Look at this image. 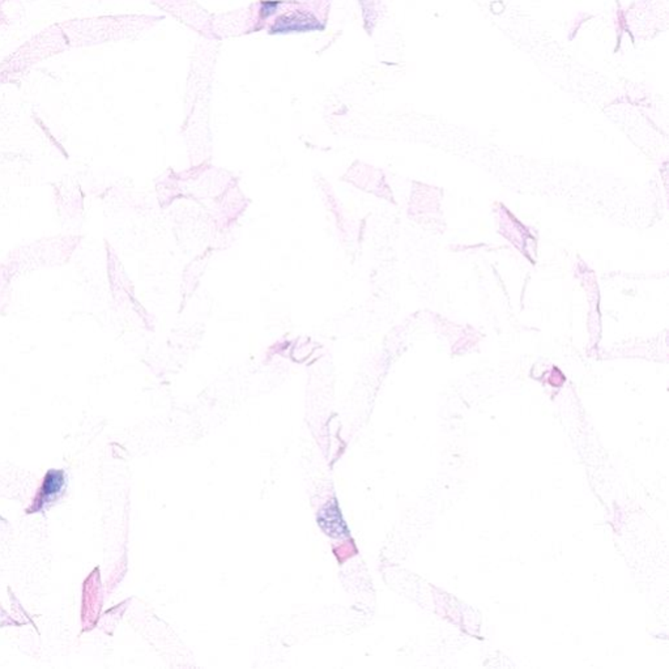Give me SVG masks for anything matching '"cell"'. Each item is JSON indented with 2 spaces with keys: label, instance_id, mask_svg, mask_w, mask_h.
Masks as SVG:
<instances>
[{
  "label": "cell",
  "instance_id": "1",
  "mask_svg": "<svg viewBox=\"0 0 669 669\" xmlns=\"http://www.w3.org/2000/svg\"><path fill=\"white\" fill-rule=\"evenodd\" d=\"M321 526L327 532V535L334 536V538H341L346 535V528L344 526V522L340 515V511L337 508L336 502L332 501L322 510L321 517H319Z\"/></svg>",
  "mask_w": 669,
  "mask_h": 669
},
{
  "label": "cell",
  "instance_id": "2",
  "mask_svg": "<svg viewBox=\"0 0 669 669\" xmlns=\"http://www.w3.org/2000/svg\"><path fill=\"white\" fill-rule=\"evenodd\" d=\"M61 485H63V473L59 471H50L45 477V483L41 490L42 499L45 501L46 498L58 493L61 490Z\"/></svg>",
  "mask_w": 669,
  "mask_h": 669
}]
</instances>
